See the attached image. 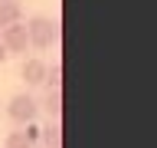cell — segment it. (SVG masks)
Segmentation results:
<instances>
[{
	"instance_id": "obj_1",
	"label": "cell",
	"mask_w": 157,
	"mask_h": 148,
	"mask_svg": "<svg viewBox=\"0 0 157 148\" xmlns=\"http://www.w3.org/2000/svg\"><path fill=\"white\" fill-rule=\"evenodd\" d=\"M26 39H29V46H36V49H49L59 39V23L49 17H33L26 23Z\"/></svg>"
},
{
	"instance_id": "obj_2",
	"label": "cell",
	"mask_w": 157,
	"mask_h": 148,
	"mask_svg": "<svg viewBox=\"0 0 157 148\" xmlns=\"http://www.w3.org/2000/svg\"><path fill=\"white\" fill-rule=\"evenodd\" d=\"M7 115L13 118L17 125H29V122H36V115H39V102L29 96V92H20V96L10 99Z\"/></svg>"
},
{
	"instance_id": "obj_3",
	"label": "cell",
	"mask_w": 157,
	"mask_h": 148,
	"mask_svg": "<svg viewBox=\"0 0 157 148\" xmlns=\"http://www.w3.org/2000/svg\"><path fill=\"white\" fill-rule=\"evenodd\" d=\"M0 43L7 46V53L13 56V53H26L29 39H26V23L20 20V23H10V27L0 30Z\"/></svg>"
},
{
	"instance_id": "obj_4",
	"label": "cell",
	"mask_w": 157,
	"mask_h": 148,
	"mask_svg": "<svg viewBox=\"0 0 157 148\" xmlns=\"http://www.w3.org/2000/svg\"><path fill=\"white\" fill-rule=\"evenodd\" d=\"M23 82L26 86H43L46 82V63L43 59H26L23 63Z\"/></svg>"
},
{
	"instance_id": "obj_5",
	"label": "cell",
	"mask_w": 157,
	"mask_h": 148,
	"mask_svg": "<svg viewBox=\"0 0 157 148\" xmlns=\"http://www.w3.org/2000/svg\"><path fill=\"white\" fill-rule=\"evenodd\" d=\"M20 20H23V7L17 0H0V30L10 23H20Z\"/></svg>"
},
{
	"instance_id": "obj_6",
	"label": "cell",
	"mask_w": 157,
	"mask_h": 148,
	"mask_svg": "<svg viewBox=\"0 0 157 148\" xmlns=\"http://www.w3.org/2000/svg\"><path fill=\"white\" fill-rule=\"evenodd\" d=\"M39 135H43L46 148H62V125H59L56 118H52L46 128H39Z\"/></svg>"
},
{
	"instance_id": "obj_7",
	"label": "cell",
	"mask_w": 157,
	"mask_h": 148,
	"mask_svg": "<svg viewBox=\"0 0 157 148\" xmlns=\"http://www.w3.org/2000/svg\"><path fill=\"white\" fill-rule=\"evenodd\" d=\"M43 109L49 112V118L59 122V115H62V92H59V89H49V96L43 99Z\"/></svg>"
},
{
	"instance_id": "obj_8",
	"label": "cell",
	"mask_w": 157,
	"mask_h": 148,
	"mask_svg": "<svg viewBox=\"0 0 157 148\" xmlns=\"http://www.w3.org/2000/svg\"><path fill=\"white\" fill-rule=\"evenodd\" d=\"M3 148H33V142L26 138V132H23V125H20V132H10L7 135V145Z\"/></svg>"
},
{
	"instance_id": "obj_9",
	"label": "cell",
	"mask_w": 157,
	"mask_h": 148,
	"mask_svg": "<svg viewBox=\"0 0 157 148\" xmlns=\"http://www.w3.org/2000/svg\"><path fill=\"white\" fill-rule=\"evenodd\" d=\"M46 86L49 89H59V86H62V66H59V63L46 66Z\"/></svg>"
},
{
	"instance_id": "obj_10",
	"label": "cell",
	"mask_w": 157,
	"mask_h": 148,
	"mask_svg": "<svg viewBox=\"0 0 157 148\" xmlns=\"http://www.w3.org/2000/svg\"><path fill=\"white\" fill-rule=\"evenodd\" d=\"M10 59V53H7V46H3V43H0V66H3V63H7Z\"/></svg>"
}]
</instances>
